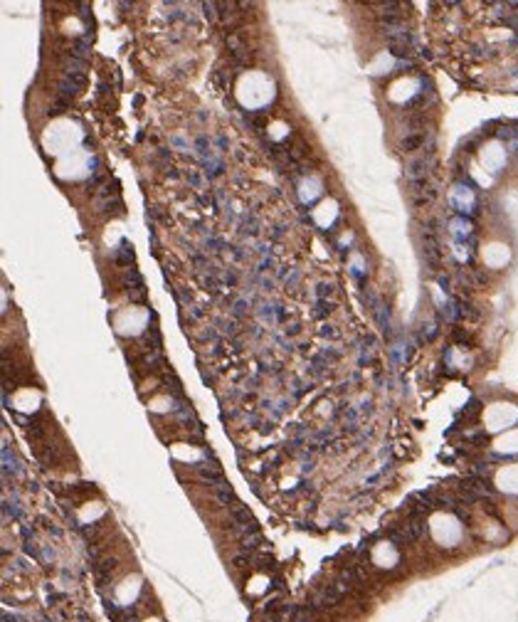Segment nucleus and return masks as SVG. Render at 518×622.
Masks as SVG:
<instances>
[{
	"label": "nucleus",
	"instance_id": "obj_1",
	"mask_svg": "<svg viewBox=\"0 0 518 622\" xmlns=\"http://www.w3.org/2000/svg\"><path fill=\"white\" fill-rule=\"evenodd\" d=\"M114 260H116V262H119V264H121V267H128V262H131V260H133V252H131V245H128V242H126V240H123V242H121V245H119V250H116V252H114Z\"/></svg>",
	"mask_w": 518,
	"mask_h": 622
},
{
	"label": "nucleus",
	"instance_id": "obj_2",
	"mask_svg": "<svg viewBox=\"0 0 518 622\" xmlns=\"http://www.w3.org/2000/svg\"><path fill=\"white\" fill-rule=\"evenodd\" d=\"M422 141H425V136L422 133H412V136H407V138H402V143H400V148L402 151H417L420 146H422Z\"/></svg>",
	"mask_w": 518,
	"mask_h": 622
},
{
	"label": "nucleus",
	"instance_id": "obj_3",
	"mask_svg": "<svg viewBox=\"0 0 518 622\" xmlns=\"http://www.w3.org/2000/svg\"><path fill=\"white\" fill-rule=\"evenodd\" d=\"M72 57L87 60V57H89V42H87V40H74V42H72Z\"/></svg>",
	"mask_w": 518,
	"mask_h": 622
},
{
	"label": "nucleus",
	"instance_id": "obj_4",
	"mask_svg": "<svg viewBox=\"0 0 518 622\" xmlns=\"http://www.w3.org/2000/svg\"><path fill=\"white\" fill-rule=\"evenodd\" d=\"M242 232L244 235H259V220L254 215H249L244 223H242Z\"/></svg>",
	"mask_w": 518,
	"mask_h": 622
},
{
	"label": "nucleus",
	"instance_id": "obj_5",
	"mask_svg": "<svg viewBox=\"0 0 518 622\" xmlns=\"http://www.w3.org/2000/svg\"><path fill=\"white\" fill-rule=\"evenodd\" d=\"M331 309H333V306H331L328 301H318L313 314H316V316H328V314H331Z\"/></svg>",
	"mask_w": 518,
	"mask_h": 622
},
{
	"label": "nucleus",
	"instance_id": "obj_6",
	"mask_svg": "<svg viewBox=\"0 0 518 622\" xmlns=\"http://www.w3.org/2000/svg\"><path fill=\"white\" fill-rule=\"evenodd\" d=\"M247 309H249V301H237V304L232 306V316H242Z\"/></svg>",
	"mask_w": 518,
	"mask_h": 622
},
{
	"label": "nucleus",
	"instance_id": "obj_7",
	"mask_svg": "<svg viewBox=\"0 0 518 622\" xmlns=\"http://www.w3.org/2000/svg\"><path fill=\"white\" fill-rule=\"evenodd\" d=\"M331 292H333L331 284H321V287H318V296H321V299H323V296H331Z\"/></svg>",
	"mask_w": 518,
	"mask_h": 622
}]
</instances>
